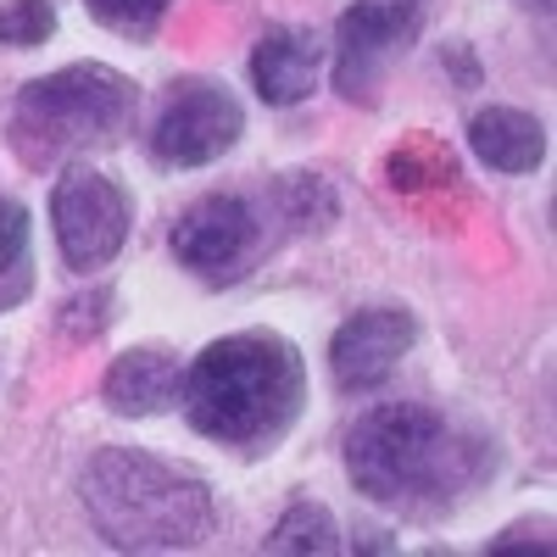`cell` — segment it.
<instances>
[{"label": "cell", "mask_w": 557, "mask_h": 557, "mask_svg": "<svg viewBox=\"0 0 557 557\" xmlns=\"http://www.w3.org/2000/svg\"><path fill=\"white\" fill-rule=\"evenodd\" d=\"M318 67H323V45L312 39V28H290V23L268 28L251 51V84L268 107L307 101L318 89Z\"/></svg>", "instance_id": "obj_11"}, {"label": "cell", "mask_w": 557, "mask_h": 557, "mask_svg": "<svg viewBox=\"0 0 557 557\" xmlns=\"http://www.w3.org/2000/svg\"><path fill=\"white\" fill-rule=\"evenodd\" d=\"M84 507L117 552H196L218 530L212 485L134 446H107L89 457Z\"/></svg>", "instance_id": "obj_3"}, {"label": "cell", "mask_w": 557, "mask_h": 557, "mask_svg": "<svg viewBox=\"0 0 557 557\" xmlns=\"http://www.w3.org/2000/svg\"><path fill=\"white\" fill-rule=\"evenodd\" d=\"M173 0H84V12L96 17L101 28L123 34V39H151L162 28Z\"/></svg>", "instance_id": "obj_15"}, {"label": "cell", "mask_w": 557, "mask_h": 557, "mask_svg": "<svg viewBox=\"0 0 557 557\" xmlns=\"http://www.w3.org/2000/svg\"><path fill=\"white\" fill-rule=\"evenodd\" d=\"M139 89L107 62H73L23 84L12 107V151L28 168H57L84 151H107L134 128Z\"/></svg>", "instance_id": "obj_4"}, {"label": "cell", "mask_w": 557, "mask_h": 557, "mask_svg": "<svg viewBox=\"0 0 557 557\" xmlns=\"http://www.w3.org/2000/svg\"><path fill=\"white\" fill-rule=\"evenodd\" d=\"M246 134V112L212 78H184L168 89V101L151 128V157L162 168H207L228 157Z\"/></svg>", "instance_id": "obj_7"}, {"label": "cell", "mask_w": 557, "mask_h": 557, "mask_svg": "<svg viewBox=\"0 0 557 557\" xmlns=\"http://www.w3.org/2000/svg\"><path fill=\"white\" fill-rule=\"evenodd\" d=\"M546 530H552V524H546ZM546 530H541V535H530V524H513L507 535H496V541H491V552H507V546H535V552H552V535H546Z\"/></svg>", "instance_id": "obj_19"}, {"label": "cell", "mask_w": 557, "mask_h": 557, "mask_svg": "<svg viewBox=\"0 0 557 557\" xmlns=\"http://www.w3.org/2000/svg\"><path fill=\"white\" fill-rule=\"evenodd\" d=\"M496 469V446L480 430H462L457 418L424 401H385L368 407L346 435V474L351 485L407 513H435V507L469 496Z\"/></svg>", "instance_id": "obj_1"}, {"label": "cell", "mask_w": 557, "mask_h": 557, "mask_svg": "<svg viewBox=\"0 0 557 557\" xmlns=\"http://www.w3.org/2000/svg\"><path fill=\"white\" fill-rule=\"evenodd\" d=\"M101 401L117 418H151V412L178 407L184 401V362H178V351H168V346L123 351L107 368V380H101Z\"/></svg>", "instance_id": "obj_10"}, {"label": "cell", "mask_w": 557, "mask_h": 557, "mask_svg": "<svg viewBox=\"0 0 557 557\" xmlns=\"http://www.w3.org/2000/svg\"><path fill=\"white\" fill-rule=\"evenodd\" d=\"M412 341H418V318L407 307H362L330 341V374L346 396L380 391L412 351Z\"/></svg>", "instance_id": "obj_9"}, {"label": "cell", "mask_w": 557, "mask_h": 557, "mask_svg": "<svg viewBox=\"0 0 557 557\" xmlns=\"http://www.w3.org/2000/svg\"><path fill=\"white\" fill-rule=\"evenodd\" d=\"M57 34V7L51 0H7L0 7V45H12V51H34Z\"/></svg>", "instance_id": "obj_17"}, {"label": "cell", "mask_w": 557, "mask_h": 557, "mask_svg": "<svg viewBox=\"0 0 557 557\" xmlns=\"http://www.w3.org/2000/svg\"><path fill=\"white\" fill-rule=\"evenodd\" d=\"M457 178V157L430 134H412L391 151V184L396 190H424V184H451Z\"/></svg>", "instance_id": "obj_14"}, {"label": "cell", "mask_w": 557, "mask_h": 557, "mask_svg": "<svg viewBox=\"0 0 557 557\" xmlns=\"http://www.w3.org/2000/svg\"><path fill=\"white\" fill-rule=\"evenodd\" d=\"M424 7L418 0H357L335 23V89L346 101L374 107L385 73L412 51Z\"/></svg>", "instance_id": "obj_5"}, {"label": "cell", "mask_w": 557, "mask_h": 557, "mask_svg": "<svg viewBox=\"0 0 557 557\" xmlns=\"http://www.w3.org/2000/svg\"><path fill=\"white\" fill-rule=\"evenodd\" d=\"M278 201H285V218L296 228H323L335 218V190L323 184L318 173H285V184H278Z\"/></svg>", "instance_id": "obj_16"}, {"label": "cell", "mask_w": 557, "mask_h": 557, "mask_svg": "<svg viewBox=\"0 0 557 557\" xmlns=\"http://www.w3.org/2000/svg\"><path fill=\"white\" fill-rule=\"evenodd\" d=\"M301 401H307V368L301 351L278 330L223 335L184 368L190 430L246 457H262L285 441L301 418Z\"/></svg>", "instance_id": "obj_2"}, {"label": "cell", "mask_w": 557, "mask_h": 557, "mask_svg": "<svg viewBox=\"0 0 557 557\" xmlns=\"http://www.w3.org/2000/svg\"><path fill=\"white\" fill-rule=\"evenodd\" d=\"M262 552H301V557H330L341 552V524L323 502H296L285 507V519L273 524V535L262 541Z\"/></svg>", "instance_id": "obj_13"}, {"label": "cell", "mask_w": 557, "mask_h": 557, "mask_svg": "<svg viewBox=\"0 0 557 557\" xmlns=\"http://www.w3.org/2000/svg\"><path fill=\"white\" fill-rule=\"evenodd\" d=\"M51 223H57L62 262L73 273H96L123 251L134 207L117 178H107L96 168H67L51 190Z\"/></svg>", "instance_id": "obj_6"}, {"label": "cell", "mask_w": 557, "mask_h": 557, "mask_svg": "<svg viewBox=\"0 0 557 557\" xmlns=\"http://www.w3.org/2000/svg\"><path fill=\"white\" fill-rule=\"evenodd\" d=\"M524 7H541V12H552V0H524Z\"/></svg>", "instance_id": "obj_20"}, {"label": "cell", "mask_w": 557, "mask_h": 557, "mask_svg": "<svg viewBox=\"0 0 557 557\" xmlns=\"http://www.w3.org/2000/svg\"><path fill=\"white\" fill-rule=\"evenodd\" d=\"M28 262V212L23 201L0 196V273H17Z\"/></svg>", "instance_id": "obj_18"}, {"label": "cell", "mask_w": 557, "mask_h": 557, "mask_svg": "<svg viewBox=\"0 0 557 557\" xmlns=\"http://www.w3.org/2000/svg\"><path fill=\"white\" fill-rule=\"evenodd\" d=\"M469 146L496 173H535L546 162V128L519 107H485L469 123Z\"/></svg>", "instance_id": "obj_12"}, {"label": "cell", "mask_w": 557, "mask_h": 557, "mask_svg": "<svg viewBox=\"0 0 557 557\" xmlns=\"http://www.w3.org/2000/svg\"><path fill=\"white\" fill-rule=\"evenodd\" d=\"M173 257L178 268H190L207 285H228L240 278L257 251H262V212L246 196H201L190 212L173 223Z\"/></svg>", "instance_id": "obj_8"}]
</instances>
